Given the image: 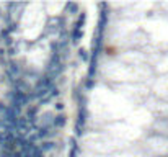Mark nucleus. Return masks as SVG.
<instances>
[{
  "label": "nucleus",
  "mask_w": 168,
  "mask_h": 157,
  "mask_svg": "<svg viewBox=\"0 0 168 157\" xmlns=\"http://www.w3.org/2000/svg\"><path fill=\"white\" fill-rule=\"evenodd\" d=\"M54 107H56V111H59V113H62V111H64V108H66V105L62 103V102H57V103L54 105Z\"/></svg>",
  "instance_id": "nucleus-8"
},
{
  "label": "nucleus",
  "mask_w": 168,
  "mask_h": 157,
  "mask_svg": "<svg viewBox=\"0 0 168 157\" xmlns=\"http://www.w3.org/2000/svg\"><path fill=\"white\" fill-rule=\"evenodd\" d=\"M67 124V116L64 113H57L56 118H54V128L56 129H62Z\"/></svg>",
  "instance_id": "nucleus-4"
},
{
  "label": "nucleus",
  "mask_w": 168,
  "mask_h": 157,
  "mask_svg": "<svg viewBox=\"0 0 168 157\" xmlns=\"http://www.w3.org/2000/svg\"><path fill=\"white\" fill-rule=\"evenodd\" d=\"M39 147H41L43 152H51V151H54L56 149V142L54 141H43L41 144H39Z\"/></svg>",
  "instance_id": "nucleus-5"
},
{
  "label": "nucleus",
  "mask_w": 168,
  "mask_h": 157,
  "mask_svg": "<svg viewBox=\"0 0 168 157\" xmlns=\"http://www.w3.org/2000/svg\"><path fill=\"white\" fill-rule=\"evenodd\" d=\"M38 111H39V105H31V107H28L26 115H25L34 126H38V118H39V116H38Z\"/></svg>",
  "instance_id": "nucleus-3"
},
{
  "label": "nucleus",
  "mask_w": 168,
  "mask_h": 157,
  "mask_svg": "<svg viewBox=\"0 0 168 157\" xmlns=\"http://www.w3.org/2000/svg\"><path fill=\"white\" fill-rule=\"evenodd\" d=\"M8 103L13 105V107L17 108H23V107H31L34 102V97H33V92H21V90H12L8 92Z\"/></svg>",
  "instance_id": "nucleus-1"
},
{
  "label": "nucleus",
  "mask_w": 168,
  "mask_h": 157,
  "mask_svg": "<svg viewBox=\"0 0 168 157\" xmlns=\"http://www.w3.org/2000/svg\"><path fill=\"white\" fill-rule=\"evenodd\" d=\"M78 56H80V59H82L83 62H90V54H88V51L80 49L78 51Z\"/></svg>",
  "instance_id": "nucleus-7"
},
{
  "label": "nucleus",
  "mask_w": 168,
  "mask_h": 157,
  "mask_svg": "<svg viewBox=\"0 0 168 157\" xmlns=\"http://www.w3.org/2000/svg\"><path fill=\"white\" fill-rule=\"evenodd\" d=\"M83 25H85V13H82L78 20L74 23L72 29H70V43L72 44H78V41L83 36Z\"/></svg>",
  "instance_id": "nucleus-2"
},
{
  "label": "nucleus",
  "mask_w": 168,
  "mask_h": 157,
  "mask_svg": "<svg viewBox=\"0 0 168 157\" xmlns=\"http://www.w3.org/2000/svg\"><path fill=\"white\" fill-rule=\"evenodd\" d=\"M78 4H74V2H69V4H66V13H69V15H75V13H78Z\"/></svg>",
  "instance_id": "nucleus-6"
},
{
  "label": "nucleus",
  "mask_w": 168,
  "mask_h": 157,
  "mask_svg": "<svg viewBox=\"0 0 168 157\" xmlns=\"http://www.w3.org/2000/svg\"><path fill=\"white\" fill-rule=\"evenodd\" d=\"M0 15H2V12H0Z\"/></svg>",
  "instance_id": "nucleus-9"
}]
</instances>
